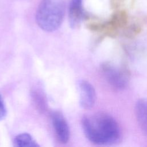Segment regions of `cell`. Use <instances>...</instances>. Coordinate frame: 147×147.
<instances>
[{
	"label": "cell",
	"instance_id": "9",
	"mask_svg": "<svg viewBox=\"0 0 147 147\" xmlns=\"http://www.w3.org/2000/svg\"><path fill=\"white\" fill-rule=\"evenodd\" d=\"M13 144L17 147H34L39 145L28 133H24L17 135L14 139Z\"/></svg>",
	"mask_w": 147,
	"mask_h": 147
},
{
	"label": "cell",
	"instance_id": "11",
	"mask_svg": "<svg viewBox=\"0 0 147 147\" xmlns=\"http://www.w3.org/2000/svg\"><path fill=\"white\" fill-rule=\"evenodd\" d=\"M121 2V0H111V6H113V7L116 8L117 7V6H118L119 5Z\"/></svg>",
	"mask_w": 147,
	"mask_h": 147
},
{
	"label": "cell",
	"instance_id": "10",
	"mask_svg": "<svg viewBox=\"0 0 147 147\" xmlns=\"http://www.w3.org/2000/svg\"><path fill=\"white\" fill-rule=\"evenodd\" d=\"M6 115V109L2 99L1 95L0 94V121L2 120Z\"/></svg>",
	"mask_w": 147,
	"mask_h": 147
},
{
	"label": "cell",
	"instance_id": "3",
	"mask_svg": "<svg viewBox=\"0 0 147 147\" xmlns=\"http://www.w3.org/2000/svg\"><path fill=\"white\" fill-rule=\"evenodd\" d=\"M127 21V13L124 10H119L115 11L109 20L104 22L91 24L90 29L102 33L105 36L114 37L118 35L121 29L125 28Z\"/></svg>",
	"mask_w": 147,
	"mask_h": 147
},
{
	"label": "cell",
	"instance_id": "5",
	"mask_svg": "<svg viewBox=\"0 0 147 147\" xmlns=\"http://www.w3.org/2000/svg\"><path fill=\"white\" fill-rule=\"evenodd\" d=\"M51 119L57 140L61 144L67 143L69 139L70 132L65 118L60 112L55 111L52 114Z\"/></svg>",
	"mask_w": 147,
	"mask_h": 147
},
{
	"label": "cell",
	"instance_id": "6",
	"mask_svg": "<svg viewBox=\"0 0 147 147\" xmlns=\"http://www.w3.org/2000/svg\"><path fill=\"white\" fill-rule=\"evenodd\" d=\"M80 103L84 109L92 108L95 102L96 93L92 85L86 80L79 83Z\"/></svg>",
	"mask_w": 147,
	"mask_h": 147
},
{
	"label": "cell",
	"instance_id": "7",
	"mask_svg": "<svg viewBox=\"0 0 147 147\" xmlns=\"http://www.w3.org/2000/svg\"><path fill=\"white\" fill-rule=\"evenodd\" d=\"M84 15L82 0H71L68 8V18L71 27H78Z\"/></svg>",
	"mask_w": 147,
	"mask_h": 147
},
{
	"label": "cell",
	"instance_id": "1",
	"mask_svg": "<svg viewBox=\"0 0 147 147\" xmlns=\"http://www.w3.org/2000/svg\"><path fill=\"white\" fill-rule=\"evenodd\" d=\"M82 123L85 136L95 145H111L120 141L122 134L119 125L107 113H98L84 116Z\"/></svg>",
	"mask_w": 147,
	"mask_h": 147
},
{
	"label": "cell",
	"instance_id": "8",
	"mask_svg": "<svg viewBox=\"0 0 147 147\" xmlns=\"http://www.w3.org/2000/svg\"><path fill=\"white\" fill-rule=\"evenodd\" d=\"M135 114L138 125L144 134L147 137V99L137 100L135 105Z\"/></svg>",
	"mask_w": 147,
	"mask_h": 147
},
{
	"label": "cell",
	"instance_id": "2",
	"mask_svg": "<svg viewBox=\"0 0 147 147\" xmlns=\"http://www.w3.org/2000/svg\"><path fill=\"white\" fill-rule=\"evenodd\" d=\"M65 11L64 0H42L36 13V21L42 30L53 32L61 25Z\"/></svg>",
	"mask_w": 147,
	"mask_h": 147
},
{
	"label": "cell",
	"instance_id": "4",
	"mask_svg": "<svg viewBox=\"0 0 147 147\" xmlns=\"http://www.w3.org/2000/svg\"><path fill=\"white\" fill-rule=\"evenodd\" d=\"M103 74L108 83L114 89L121 90L128 84L129 73L123 67H119L110 62H105L101 67Z\"/></svg>",
	"mask_w": 147,
	"mask_h": 147
}]
</instances>
